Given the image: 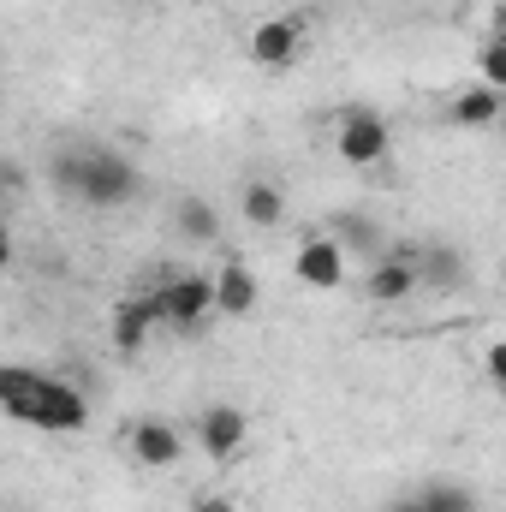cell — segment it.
<instances>
[{"label": "cell", "mask_w": 506, "mask_h": 512, "mask_svg": "<svg viewBox=\"0 0 506 512\" xmlns=\"http://www.w3.org/2000/svg\"><path fill=\"white\" fill-rule=\"evenodd\" d=\"M48 179L60 197H78L84 209H126L137 197V167L120 149H60L48 161Z\"/></svg>", "instance_id": "1"}, {"label": "cell", "mask_w": 506, "mask_h": 512, "mask_svg": "<svg viewBox=\"0 0 506 512\" xmlns=\"http://www.w3.org/2000/svg\"><path fill=\"white\" fill-rule=\"evenodd\" d=\"M387 149H393V131L381 114L370 108H346L340 114V126H334V155L346 161V167H376L387 161Z\"/></svg>", "instance_id": "3"}, {"label": "cell", "mask_w": 506, "mask_h": 512, "mask_svg": "<svg viewBox=\"0 0 506 512\" xmlns=\"http://www.w3.org/2000/svg\"><path fill=\"white\" fill-rule=\"evenodd\" d=\"M173 233H179L185 245H215V239H221L215 203H209V197H185V203L173 209Z\"/></svg>", "instance_id": "17"}, {"label": "cell", "mask_w": 506, "mask_h": 512, "mask_svg": "<svg viewBox=\"0 0 506 512\" xmlns=\"http://www.w3.org/2000/svg\"><path fill=\"white\" fill-rule=\"evenodd\" d=\"M24 423L42 429V435H84L90 429V399H84V387H72L66 376H42Z\"/></svg>", "instance_id": "2"}, {"label": "cell", "mask_w": 506, "mask_h": 512, "mask_svg": "<svg viewBox=\"0 0 506 512\" xmlns=\"http://www.w3.org/2000/svg\"><path fill=\"white\" fill-rule=\"evenodd\" d=\"M417 274H423L429 292H459L465 286V256L453 251V245H423L417 251Z\"/></svg>", "instance_id": "16"}, {"label": "cell", "mask_w": 506, "mask_h": 512, "mask_svg": "<svg viewBox=\"0 0 506 512\" xmlns=\"http://www.w3.org/2000/svg\"><path fill=\"white\" fill-rule=\"evenodd\" d=\"M477 72H483V84L506 90V36H489V42L477 48Z\"/></svg>", "instance_id": "19"}, {"label": "cell", "mask_w": 506, "mask_h": 512, "mask_svg": "<svg viewBox=\"0 0 506 512\" xmlns=\"http://www.w3.org/2000/svg\"><path fill=\"white\" fill-rule=\"evenodd\" d=\"M185 512H239V507H233V495H191Z\"/></svg>", "instance_id": "21"}, {"label": "cell", "mask_w": 506, "mask_h": 512, "mask_svg": "<svg viewBox=\"0 0 506 512\" xmlns=\"http://www.w3.org/2000/svg\"><path fill=\"white\" fill-rule=\"evenodd\" d=\"M298 48H304V24L298 18H262L251 30V42H245L251 66H262V72H286L298 60Z\"/></svg>", "instance_id": "8"}, {"label": "cell", "mask_w": 506, "mask_h": 512, "mask_svg": "<svg viewBox=\"0 0 506 512\" xmlns=\"http://www.w3.org/2000/svg\"><path fill=\"white\" fill-rule=\"evenodd\" d=\"M346 245L334 239V233H316V239H304L298 256H292V274L310 286V292H340L346 286Z\"/></svg>", "instance_id": "5"}, {"label": "cell", "mask_w": 506, "mask_h": 512, "mask_svg": "<svg viewBox=\"0 0 506 512\" xmlns=\"http://www.w3.org/2000/svg\"><path fill=\"white\" fill-rule=\"evenodd\" d=\"M245 441H251V417H245L239 405H203V411H197V447H203L215 465L239 459Z\"/></svg>", "instance_id": "4"}, {"label": "cell", "mask_w": 506, "mask_h": 512, "mask_svg": "<svg viewBox=\"0 0 506 512\" xmlns=\"http://www.w3.org/2000/svg\"><path fill=\"white\" fill-rule=\"evenodd\" d=\"M423 286V274H417V251L411 245H393V251L370 262V274H364V298L370 304H405L411 292Z\"/></svg>", "instance_id": "6"}, {"label": "cell", "mask_w": 506, "mask_h": 512, "mask_svg": "<svg viewBox=\"0 0 506 512\" xmlns=\"http://www.w3.org/2000/svg\"><path fill=\"white\" fill-rule=\"evenodd\" d=\"M126 447H131V459L149 465V471H167V465L185 459V435H179L167 417H143V423H131Z\"/></svg>", "instance_id": "9"}, {"label": "cell", "mask_w": 506, "mask_h": 512, "mask_svg": "<svg viewBox=\"0 0 506 512\" xmlns=\"http://www.w3.org/2000/svg\"><path fill=\"white\" fill-rule=\"evenodd\" d=\"M328 233L346 245V256H364V262H381V256L393 251L387 245V227H381L370 209H334L328 215Z\"/></svg>", "instance_id": "10"}, {"label": "cell", "mask_w": 506, "mask_h": 512, "mask_svg": "<svg viewBox=\"0 0 506 512\" xmlns=\"http://www.w3.org/2000/svg\"><path fill=\"white\" fill-rule=\"evenodd\" d=\"M36 370H24V364H6L0 370V411L12 417V423H24L30 417V399H36Z\"/></svg>", "instance_id": "18"}, {"label": "cell", "mask_w": 506, "mask_h": 512, "mask_svg": "<svg viewBox=\"0 0 506 512\" xmlns=\"http://www.w3.org/2000/svg\"><path fill=\"white\" fill-rule=\"evenodd\" d=\"M155 322H167V316H161V304H155V292H149V298H131V304H120V316H114V346H120L126 358H137Z\"/></svg>", "instance_id": "14"}, {"label": "cell", "mask_w": 506, "mask_h": 512, "mask_svg": "<svg viewBox=\"0 0 506 512\" xmlns=\"http://www.w3.org/2000/svg\"><path fill=\"white\" fill-rule=\"evenodd\" d=\"M506 114V90H495V84H471V90H459L453 102H447V120L459 131H483V126H501Z\"/></svg>", "instance_id": "11"}, {"label": "cell", "mask_w": 506, "mask_h": 512, "mask_svg": "<svg viewBox=\"0 0 506 512\" xmlns=\"http://www.w3.org/2000/svg\"><path fill=\"white\" fill-rule=\"evenodd\" d=\"M256 304H262V280H256L239 256L221 262V268H215V310H221V316H251Z\"/></svg>", "instance_id": "12"}, {"label": "cell", "mask_w": 506, "mask_h": 512, "mask_svg": "<svg viewBox=\"0 0 506 512\" xmlns=\"http://www.w3.org/2000/svg\"><path fill=\"white\" fill-rule=\"evenodd\" d=\"M155 304H161V316L173 328H197L215 310V274H179V280H167L155 292Z\"/></svg>", "instance_id": "7"}, {"label": "cell", "mask_w": 506, "mask_h": 512, "mask_svg": "<svg viewBox=\"0 0 506 512\" xmlns=\"http://www.w3.org/2000/svg\"><path fill=\"white\" fill-rule=\"evenodd\" d=\"M239 215H245L251 227H262V233L280 227V221H286V191H280L274 179H245V185H239Z\"/></svg>", "instance_id": "15"}, {"label": "cell", "mask_w": 506, "mask_h": 512, "mask_svg": "<svg viewBox=\"0 0 506 512\" xmlns=\"http://www.w3.org/2000/svg\"><path fill=\"white\" fill-rule=\"evenodd\" d=\"M387 512H477V495L465 489V483H417V489H405V495H393V507Z\"/></svg>", "instance_id": "13"}, {"label": "cell", "mask_w": 506, "mask_h": 512, "mask_svg": "<svg viewBox=\"0 0 506 512\" xmlns=\"http://www.w3.org/2000/svg\"><path fill=\"white\" fill-rule=\"evenodd\" d=\"M501 126H506V114H501Z\"/></svg>", "instance_id": "22"}, {"label": "cell", "mask_w": 506, "mask_h": 512, "mask_svg": "<svg viewBox=\"0 0 506 512\" xmlns=\"http://www.w3.org/2000/svg\"><path fill=\"white\" fill-rule=\"evenodd\" d=\"M483 370H489V382L506 387V340H495L489 352H483Z\"/></svg>", "instance_id": "20"}, {"label": "cell", "mask_w": 506, "mask_h": 512, "mask_svg": "<svg viewBox=\"0 0 506 512\" xmlns=\"http://www.w3.org/2000/svg\"><path fill=\"white\" fill-rule=\"evenodd\" d=\"M6 512H18V507H6Z\"/></svg>", "instance_id": "23"}]
</instances>
